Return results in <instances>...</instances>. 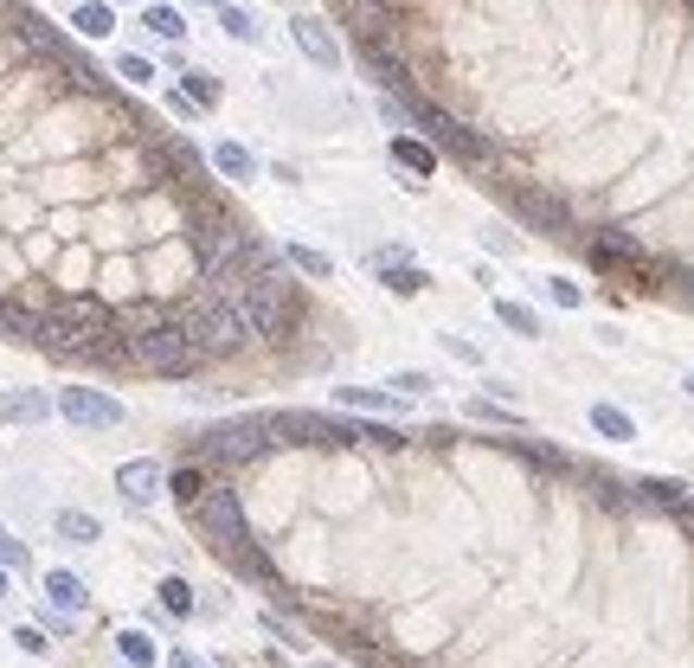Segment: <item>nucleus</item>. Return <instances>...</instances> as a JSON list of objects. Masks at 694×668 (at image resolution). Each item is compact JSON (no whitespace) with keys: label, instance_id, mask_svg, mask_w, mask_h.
<instances>
[{"label":"nucleus","instance_id":"2","mask_svg":"<svg viewBox=\"0 0 694 668\" xmlns=\"http://www.w3.org/2000/svg\"><path fill=\"white\" fill-rule=\"evenodd\" d=\"M238 316H245V329L258 334V341H289L296 329V289H289V276L277 264L271 270H251L245 283H238Z\"/></svg>","mask_w":694,"mask_h":668},{"label":"nucleus","instance_id":"36","mask_svg":"<svg viewBox=\"0 0 694 668\" xmlns=\"http://www.w3.org/2000/svg\"><path fill=\"white\" fill-rule=\"evenodd\" d=\"M0 566H26V546L7 534V528H0Z\"/></svg>","mask_w":694,"mask_h":668},{"label":"nucleus","instance_id":"26","mask_svg":"<svg viewBox=\"0 0 694 668\" xmlns=\"http://www.w3.org/2000/svg\"><path fill=\"white\" fill-rule=\"evenodd\" d=\"M181 90H187L200 110H212V103H219V77H212V71H200V65H181Z\"/></svg>","mask_w":694,"mask_h":668},{"label":"nucleus","instance_id":"3","mask_svg":"<svg viewBox=\"0 0 694 668\" xmlns=\"http://www.w3.org/2000/svg\"><path fill=\"white\" fill-rule=\"evenodd\" d=\"M181 329L194 334V347H200L207 360H225V354H238V347L251 341L245 316H238V302H232V296H207V289H200V302L187 309V322H181Z\"/></svg>","mask_w":694,"mask_h":668},{"label":"nucleus","instance_id":"8","mask_svg":"<svg viewBox=\"0 0 694 668\" xmlns=\"http://www.w3.org/2000/svg\"><path fill=\"white\" fill-rule=\"evenodd\" d=\"M289 39L302 46V59H309V65H322V71L342 65V39H335L315 13H296V20H289Z\"/></svg>","mask_w":694,"mask_h":668},{"label":"nucleus","instance_id":"19","mask_svg":"<svg viewBox=\"0 0 694 668\" xmlns=\"http://www.w3.org/2000/svg\"><path fill=\"white\" fill-rule=\"evenodd\" d=\"M495 322H501L508 334H521V341H534V334H541V316H534L528 302H515V296H495Z\"/></svg>","mask_w":694,"mask_h":668},{"label":"nucleus","instance_id":"34","mask_svg":"<svg viewBox=\"0 0 694 668\" xmlns=\"http://www.w3.org/2000/svg\"><path fill=\"white\" fill-rule=\"evenodd\" d=\"M13 643H20V650H26V656H46V650H52V643H46V630H39V623H20V630H13Z\"/></svg>","mask_w":694,"mask_h":668},{"label":"nucleus","instance_id":"10","mask_svg":"<svg viewBox=\"0 0 694 668\" xmlns=\"http://www.w3.org/2000/svg\"><path fill=\"white\" fill-rule=\"evenodd\" d=\"M335 411H367V418H399L406 393H386V386H335Z\"/></svg>","mask_w":694,"mask_h":668},{"label":"nucleus","instance_id":"1","mask_svg":"<svg viewBox=\"0 0 694 668\" xmlns=\"http://www.w3.org/2000/svg\"><path fill=\"white\" fill-rule=\"evenodd\" d=\"M123 347H129V367L154 373V380H194V373L207 367V354L194 347V334L181 329V322L129 329V334H123Z\"/></svg>","mask_w":694,"mask_h":668},{"label":"nucleus","instance_id":"9","mask_svg":"<svg viewBox=\"0 0 694 668\" xmlns=\"http://www.w3.org/2000/svg\"><path fill=\"white\" fill-rule=\"evenodd\" d=\"M161 488H168V475L154 457H136V463L116 469V495L129 502V508H148V502H161Z\"/></svg>","mask_w":694,"mask_h":668},{"label":"nucleus","instance_id":"20","mask_svg":"<svg viewBox=\"0 0 694 668\" xmlns=\"http://www.w3.org/2000/svg\"><path fill=\"white\" fill-rule=\"evenodd\" d=\"M219 26H225V39H238V46H258V39H264L258 13H251V7H232V0L219 7Z\"/></svg>","mask_w":694,"mask_h":668},{"label":"nucleus","instance_id":"37","mask_svg":"<svg viewBox=\"0 0 694 668\" xmlns=\"http://www.w3.org/2000/svg\"><path fill=\"white\" fill-rule=\"evenodd\" d=\"M437 341H444V347H450V354H457V360H470V367H476V360H483V354H476V347H470V341H463V334H437Z\"/></svg>","mask_w":694,"mask_h":668},{"label":"nucleus","instance_id":"25","mask_svg":"<svg viewBox=\"0 0 694 668\" xmlns=\"http://www.w3.org/2000/svg\"><path fill=\"white\" fill-rule=\"evenodd\" d=\"M168 495H174V502H181V508H194V502H200V495H207V469H174V475H168Z\"/></svg>","mask_w":694,"mask_h":668},{"label":"nucleus","instance_id":"14","mask_svg":"<svg viewBox=\"0 0 694 668\" xmlns=\"http://www.w3.org/2000/svg\"><path fill=\"white\" fill-rule=\"evenodd\" d=\"M71 26H77L84 39H110V33H116V0H77V7H71Z\"/></svg>","mask_w":694,"mask_h":668},{"label":"nucleus","instance_id":"5","mask_svg":"<svg viewBox=\"0 0 694 668\" xmlns=\"http://www.w3.org/2000/svg\"><path fill=\"white\" fill-rule=\"evenodd\" d=\"M194 521H200V534L219 546V553H238L251 528H245V508H238V495L232 488H207L200 502H194Z\"/></svg>","mask_w":694,"mask_h":668},{"label":"nucleus","instance_id":"32","mask_svg":"<svg viewBox=\"0 0 694 668\" xmlns=\"http://www.w3.org/2000/svg\"><path fill=\"white\" fill-rule=\"evenodd\" d=\"M431 373H418V367H406V373H393V393H406V399H431Z\"/></svg>","mask_w":694,"mask_h":668},{"label":"nucleus","instance_id":"27","mask_svg":"<svg viewBox=\"0 0 694 668\" xmlns=\"http://www.w3.org/2000/svg\"><path fill=\"white\" fill-rule=\"evenodd\" d=\"M116 656L129 668H154V636H148V630H123V636H116Z\"/></svg>","mask_w":694,"mask_h":668},{"label":"nucleus","instance_id":"41","mask_svg":"<svg viewBox=\"0 0 694 668\" xmlns=\"http://www.w3.org/2000/svg\"><path fill=\"white\" fill-rule=\"evenodd\" d=\"M682 393H689V399H694V373H689V380H682Z\"/></svg>","mask_w":694,"mask_h":668},{"label":"nucleus","instance_id":"13","mask_svg":"<svg viewBox=\"0 0 694 668\" xmlns=\"http://www.w3.org/2000/svg\"><path fill=\"white\" fill-rule=\"evenodd\" d=\"M393 161H399V168H406V174H412V181H406V187H418V181H431V174H437V148H431V141H424V135H393Z\"/></svg>","mask_w":694,"mask_h":668},{"label":"nucleus","instance_id":"33","mask_svg":"<svg viewBox=\"0 0 694 668\" xmlns=\"http://www.w3.org/2000/svg\"><path fill=\"white\" fill-rule=\"evenodd\" d=\"M116 77H123V84H154V65H148L141 52H123V59H116Z\"/></svg>","mask_w":694,"mask_h":668},{"label":"nucleus","instance_id":"28","mask_svg":"<svg viewBox=\"0 0 694 668\" xmlns=\"http://www.w3.org/2000/svg\"><path fill=\"white\" fill-rule=\"evenodd\" d=\"M0 411H7V418H26V424H39V418L52 411V399H46V393H7V399H0Z\"/></svg>","mask_w":694,"mask_h":668},{"label":"nucleus","instance_id":"4","mask_svg":"<svg viewBox=\"0 0 694 668\" xmlns=\"http://www.w3.org/2000/svg\"><path fill=\"white\" fill-rule=\"evenodd\" d=\"M271 450V418H245V424H212L200 431V457L212 463H251Z\"/></svg>","mask_w":694,"mask_h":668},{"label":"nucleus","instance_id":"17","mask_svg":"<svg viewBox=\"0 0 694 668\" xmlns=\"http://www.w3.org/2000/svg\"><path fill=\"white\" fill-rule=\"evenodd\" d=\"M212 168H219L225 181H258V154H251L245 141H212Z\"/></svg>","mask_w":694,"mask_h":668},{"label":"nucleus","instance_id":"11","mask_svg":"<svg viewBox=\"0 0 694 668\" xmlns=\"http://www.w3.org/2000/svg\"><path fill=\"white\" fill-rule=\"evenodd\" d=\"M360 59H367V71H373L380 90H406V97H412V71H406L399 52H386V39H360Z\"/></svg>","mask_w":694,"mask_h":668},{"label":"nucleus","instance_id":"42","mask_svg":"<svg viewBox=\"0 0 694 668\" xmlns=\"http://www.w3.org/2000/svg\"><path fill=\"white\" fill-rule=\"evenodd\" d=\"M0 598H7V566H0Z\"/></svg>","mask_w":694,"mask_h":668},{"label":"nucleus","instance_id":"12","mask_svg":"<svg viewBox=\"0 0 694 668\" xmlns=\"http://www.w3.org/2000/svg\"><path fill=\"white\" fill-rule=\"evenodd\" d=\"M46 604H52V623H77L84 617V579L77 572H46Z\"/></svg>","mask_w":694,"mask_h":668},{"label":"nucleus","instance_id":"15","mask_svg":"<svg viewBox=\"0 0 694 668\" xmlns=\"http://www.w3.org/2000/svg\"><path fill=\"white\" fill-rule=\"evenodd\" d=\"M141 26H148V39H161V46H181V39H187V13H181V7H161V0L141 7Z\"/></svg>","mask_w":694,"mask_h":668},{"label":"nucleus","instance_id":"30","mask_svg":"<svg viewBox=\"0 0 694 668\" xmlns=\"http://www.w3.org/2000/svg\"><path fill=\"white\" fill-rule=\"evenodd\" d=\"M541 289H547V302H554V309H585V289H579L572 276H547Z\"/></svg>","mask_w":694,"mask_h":668},{"label":"nucleus","instance_id":"24","mask_svg":"<svg viewBox=\"0 0 694 668\" xmlns=\"http://www.w3.org/2000/svg\"><path fill=\"white\" fill-rule=\"evenodd\" d=\"M636 488H643V502H662V508H689V482H676V475H643Z\"/></svg>","mask_w":694,"mask_h":668},{"label":"nucleus","instance_id":"18","mask_svg":"<svg viewBox=\"0 0 694 668\" xmlns=\"http://www.w3.org/2000/svg\"><path fill=\"white\" fill-rule=\"evenodd\" d=\"M52 528H59V540H71V546L103 540V521H97V515H84V508H59V515H52Z\"/></svg>","mask_w":694,"mask_h":668},{"label":"nucleus","instance_id":"21","mask_svg":"<svg viewBox=\"0 0 694 668\" xmlns=\"http://www.w3.org/2000/svg\"><path fill=\"white\" fill-rule=\"evenodd\" d=\"M592 431H598V437H605V444H630V437H636V424H630V411H618V405H592Z\"/></svg>","mask_w":694,"mask_h":668},{"label":"nucleus","instance_id":"23","mask_svg":"<svg viewBox=\"0 0 694 668\" xmlns=\"http://www.w3.org/2000/svg\"><path fill=\"white\" fill-rule=\"evenodd\" d=\"M380 283H386L393 296H418V289H424L431 276H424V270H418L412 258H399V264H380Z\"/></svg>","mask_w":694,"mask_h":668},{"label":"nucleus","instance_id":"6","mask_svg":"<svg viewBox=\"0 0 694 668\" xmlns=\"http://www.w3.org/2000/svg\"><path fill=\"white\" fill-rule=\"evenodd\" d=\"M418 135H424L437 154L450 148L463 168H483V161H488V141H483V135H470L463 123H457V116H437V110H424V103H418Z\"/></svg>","mask_w":694,"mask_h":668},{"label":"nucleus","instance_id":"40","mask_svg":"<svg viewBox=\"0 0 694 668\" xmlns=\"http://www.w3.org/2000/svg\"><path fill=\"white\" fill-rule=\"evenodd\" d=\"M187 7H212V13H219V7H225V0H187Z\"/></svg>","mask_w":694,"mask_h":668},{"label":"nucleus","instance_id":"38","mask_svg":"<svg viewBox=\"0 0 694 668\" xmlns=\"http://www.w3.org/2000/svg\"><path fill=\"white\" fill-rule=\"evenodd\" d=\"M168 110H174V116H187V123H194V116H200V103H194V97H187V90H174V97H168Z\"/></svg>","mask_w":694,"mask_h":668},{"label":"nucleus","instance_id":"31","mask_svg":"<svg viewBox=\"0 0 694 668\" xmlns=\"http://www.w3.org/2000/svg\"><path fill=\"white\" fill-rule=\"evenodd\" d=\"M470 418H476V424H508V431H521V418H515L508 405H495V399H470Z\"/></svg>","mask_w":694,"mask_h":668},{"label":"nucleus","instance_id":"22","mask_svg":"<svg viewBox=\"0 0 694 668\" xmlns=\"http://www.w3.org/2000/svg\"><path fill=\"white\" fill-rule=\"evenodd\" d=\"M283 264L302 270V276H315V283H329V276H335V258H329V251H315V245H283Z\"/></svg>","mask_w":694,"mask_h":668},{"label":"nucleus","instance_id":"16","mask_svg":"<svg viewBox=\"0 0 694 668\" xmlns=\"http://www.w3.org/2000/svg\"><path fill=\"white\" fill-rule=\"evenodd\" d=\"M0 334H7V341H26V347H39V334H46V316H39V309H26V302H0Z\"/></svg>","mask_w":694,"mask_h":668},{"label":"nucleus","instance_id":"7","mask_svg":"<svg viewBox=\"0 0 694 668\" xmlns=\"http://www.w3.org/2000/svg\"><path fill=\"white\" fill-rule=\"evenodd\" d=\"M59 411H65L71 424H84V431H116V424H123V399H110V393H97V386H65V393H59Z\"/></svg>","mask_w":694,"mask_h":668},{"label":"nucleus","instance_id":"39","mask_svg":"<svg viewBox=\"0 0 694 668\" xmlns=\"http://www.w3.org/2000/svg\"><path fill=\"white\" fill-rule=\"evenodd\" d=\"M168 668H212V663H200L194 650H168Z\"/></svg>","mask_w":694,"mask_h":668},{"label":"nucleus","instance_id":"29","mask_svg":"<svg viewBox=\"0 0 694 668\" xmlns=\"http://www.w3.org/2000/svg\"><path fill=\"white\" fill-rule=\"evenodd\" d=\"M161 610H174V617H194V610H200L194 585H187V579H168V585H161Z\"/></svg>","mask_w":694,"mask_h":668},{"label":"nucleus","instance_id":"43","mask_svg":"<svg viewBox=\"0 0 694 668\" xmlns=\"http://www.w3.org/2000/svg\"><path fill=\"white\" fill-rule=\"evenodd\" d=\"M116 7H148V0H116Z\"/></svg>","mask_w":694,"mask_h":668},{"label":"nucleus","instance_id":"35","mask_svg":"<svg viewBox=\"0 0 694 668\" xmlns=\"http://www.w3.org/2000/svg\"><path fill=\"white\" fill-rule=\"evenodd\" d=\"M483 251H495V258H508V251H515V238H508L501 225H483Z\"/></svg>","mask_w":694,"mask_h":668}]
</instances>
